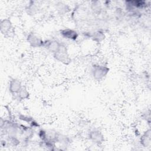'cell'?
<instances>
[{"mask_svg": "<svg viewBox=\"0 0 151 151\" xmlns=\"http://www.w3.org/2000/svg\"><path fill=\"white\" fill-rule=\"evenodd\" d=\"M24 87L22 82L18 78H12L9 81L8 90L9 93L14 96V98L21 91Z\"/></svg>", "mask_w": 151, "mask_h": 151, "instance_id": "cell-3", "label": "cell"}, {"mask_svg": "<svg viewBox=\"0 0 151 151\" xmlns=\"http://www.w3.org/2000/svg\"><path fill=\"white\" fill-rule=\"evenodd\" d=\"M27 41L29 45L33 48L43 47L44 42V41L40 37L33 32L28 34Z\"/></svg>", "mask_w": 151, "mask_h": 151, "instance_id": "cell-5", "label": "cell"}, {"mask_svg": "<svg viewBox=\"0 0 151 151\" xmlns=\"http://www.w3.org/2000/svg\"><path fill=\"white\" fill-rule=\"evenodd\" d=\"M90 38H91L94 41L100 42L104 39L105 35L101 29H98V30L94 31L93 32H91Z\"/></svg>", "mask_w": 151, "mask_h": 151, "instance_id": "cell-10", "label": "cell"}, {"mask_svg": "<svg viewBox=\"0 0 151 151\" xmlns=\"http://www.w3.org/2000/svg\"><path fill=\"white\" fill-rule=\"evenodd\" d=\"M54 58L58 62L68 64L71 61V58L68 54L67 47L64 42H61L57 50L52 54Z\"/></svg>", "mask_w": 151, "mask_h": 151, "instance_id": "cell-2", "label": "cell"}, {"mask_svg": "<svg viewBox=\"0 0 151 151\" xmlns=\"http://www.w3.org/2000/svg\"><path fill=\"white\" fill-rule=\"evenodd\" d=\"M18 118L21 121L25 122V123H27L28 126H29L30 127H31L34 129H35V128L39 129L40 128L38 123L33 117H32L29 116L21 114L18 116Z\"/></svg>", "mask_w": 151, "mask_h": 151, "instance_id": "cell-8", "label": "cell"}, {"mask_svg": "<svg viewBox=\"0 0 151 151\" xmlns=\"http://www.w3.org/2000/svg\"><path fill=\"white\" fill-rule=\"evenodd\" d=\"M109 72V68L104 64H94L91 65L90 74L94 80L101 81L103 80Z\"/></svg>", "mask_w": 151, "mask_h": 151, "instance_id": "cell-1", "label": "cell"}, {"mask_svg": "<svg viewBox=\"0 0 151 151\" xmlns=\"http://www.w3.org/2000/svg\"><path fill=\"white\" fill-rule=\"evenodd\" d=\"M87 137L89 140L97 145H100L104 141V135L99 129L96 128L90 129L88 132Z\"/></svg>", "mask_w": 151, "mask_h": 151, "instance_id": "cell-4", "label": "cell"}, {"mask_svg": "<svg viewBox=\"0 0 151 151\" xmlns=\"http://www.w3.org/2000/svg\"><path fill=\"white\" fill-rule=\"evenodd\" d=\"M0 27L1 32L4 35H9L13 29L12 24L8 18H4L1 21Z\"/></svg>", "mask_w": 151, "mask_h": 151, "instance_id": "cell-7", "label": "cell"}, {"mask_svg": "<svg viewBox=\"0 0 151 151\" xmlns=\"http://www.w3.org/2000/svg\"><path fill=\"white\" fill-rule=\"evenodd\" d=\"M60 34L63 38L70 41H76L79 37V34L76 29L69 28L60 29Z\"/></svg>", "mask_w": 151, "mask_h": 151, "instance_id": "cell-6", "label": "cell"}, {"mask_svg": "<svg viewBox=\"0 0 151 151\" xmlns=\"http://www.w3.org/2000/svg\"><path fill=\"white\" fill-rule=\"evenodd\" d=\"M150 130L148 129L145 131L140 137V143L143 147H149L150 146Z\"/></svg>", "mask_w": 151, "mask_h": 151, "instance_id": "cell-9", "label": "cell"}]
</instances>
